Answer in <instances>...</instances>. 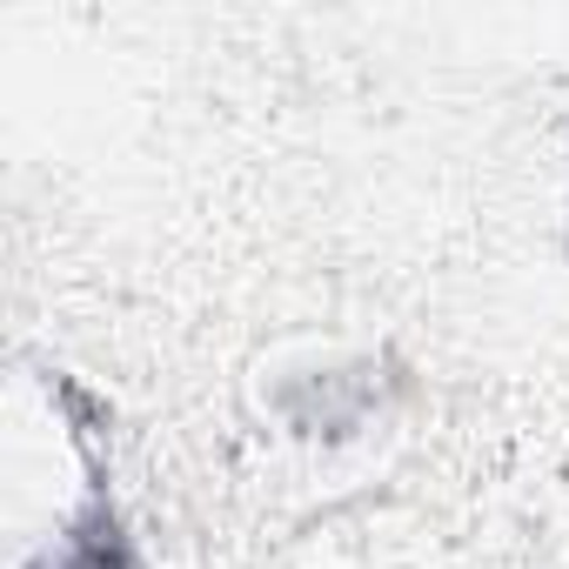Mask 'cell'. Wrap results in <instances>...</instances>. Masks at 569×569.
<instances>
[{
    "mask_svg": "<svg viewBox=\"0 0 569 569\" xmlns=\"http://www.w3.org/2000/svg\"><path fill=\"white\" fill-rule=\"evenodd\" d=\"M41 569H134V556H128V542H121L114 516L94 502V509H81V516L61 529V542L48 549V562H41Z\"/></svg>",
    "mask_w": 569,
    "mask_h": 569,
    "instance_id": "obj_1",
    "label": "cell"
}]
</instances>
